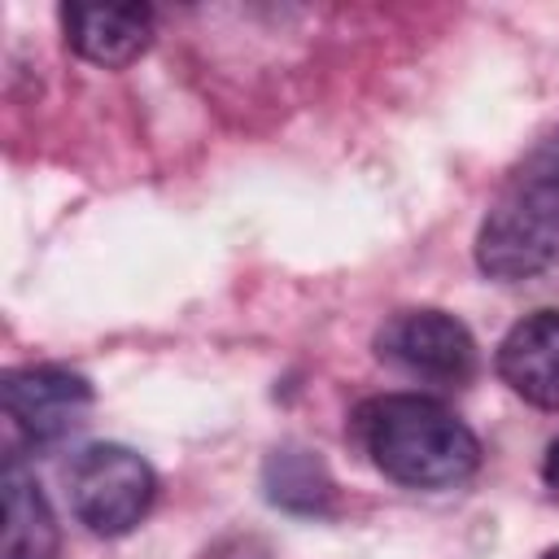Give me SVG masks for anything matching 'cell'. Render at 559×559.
Listing matches in <instances>:
<instances>
[{
  "instance_id": "1",
  "label": "cell",
  "mask_w": 559,
  "mask_h": 559,
  "mask_svg": "<svg viewBox=\"0 0 559 559\" xmlns=\"http://www.w3.org/2000/svg\"><path fill=\"white\" fill-rule=\"evenodd\" d=\"M354 437L376 472L406 489H450L480 467L476 432L424 393L367 397L354 411Z\"/></svg>"
},
{
  "instance_id": "2",
  "label": "cell",
  "mask_w": 559,
  "mask_h": 559,
  "mask_svg": "<svg viewBox=\"0 0 559 559\" xmlns=\"http://www.w3.org/2000/svg\"><path fill=\"white\" fill-rule=\"evenodd\" d=\"M476 266L507 284L559 266V127L507 170L476 231Z\"/></svg>"
},
{
  "instance_id": "3",
  "label": "cell",
  "mask_w": 559,
  "mask_h": 559,
  "mask_svg": "<svg viewBox=\"0 0 559 559\" xmlns=\"http://www.w3.org/2000/svg\"><path fill=\"white\" fill-rule=\"evenodd\" d=\"M157 498V476L144 454L118 441H96L70 463V507L96 537L131 533Z\"/></svg>"
},
{
  "instance_id": "4",
  "label": "cell",
  "mask_w": 559,
  "mask_h": 559,
  "mask_svg": "<svg viewBox=\"0 0 559 559\" xmlns=\"http://www.w3.org/2000/svg\"><path fill=\"white\" fill-rule=\"evenodd\" d=\"M376 354L406 371L411 380L424 384H445L459 389L476 376V341L463 328V319L432 310V306H415V310H397L380 323L376 332Z\"/></svg>"
},
{
  "instance_id": "5",
  "label": "cell",
  "mask_w": 559,
  "mask_h": 559,
  "mask_svg": "<svg viewBox=\"0 0 559 559\" xmlns=\"http://www.w3.org/2000/svg\"><path fill=\"white\" fill-rule=\"evenodd\" d=\"M0 406H4V419L31 445H57L87 424L92 384L87 376L57 362L13 367L0 376Z\"/></svg>"
},
{
  "instance_id": "6",
  "label": "cell",
  "mask_w": 559,
  "mask_h": 559,
  "mask_svg": "<svg viewBox=\"0 0 559 559\" xmlns=\"http://www.w3.org/2000/svg\"><path fill=\"white\" fill-rule=\"evenodd\" d=\"M502 384L528 406L559 411V306L524 314L493 354Z\"/></svg>"
},
{
  "instance_id": "7",
  "label": "cell",
  "mask_w": 559,
  "mask_h": 559,
  "mask_svg": "<svg viewBox=\"0 0 559 559\" xmlns=\"http://www.w3.org/2000/svg\"><path fill=\"white\" fill-rule=\"evenodd\" d=\"M66 44L105 70H122L153 44V9L148 4H61Z\"/></svg>"
},
{
  "instance_id": "8",
  "label": "cell",
  "mask_w": 559,
  "mask_h": 559,
  "mask_svg": "<svg viewBox=\"0 0 559 559\" xmlns=\"http://www.w3.org/2000/svg\"><path fill=\"white\" fill-rule=\"evenodd\" d=\"M0 493H4V546H0V559H57L61 555L57 515H52L39 480L22 467L17 454L4 459Z\"/></svg>"
},
{
  "instance_id": "9",
  "label": "cell",
  "mask_w": 559,
  "mask_h": 559,
  "mask_svg": "<svg viewBox=\"0 0 559 559\" xmlns=\"http://www.w3.org/2000/svg\"><path fill=\"white\" fill-rule=\"evenodd\" d=\"M266 502L293 515H328L336 502V480L328 463L306 445H275L262 463Z\"/></svg>"
},
{
  "instance_id": "10",
  "label": "cell",
  "mask_w": 559,
  "mask_h": 559,
  "mask_svg": "<svg viewBox=\"0 0 559 559\" xmlns=\"http://www.w3.org/2000/svg\"><path fill=\"white\" fill-rule=\"evenodd\" d=\"M542 476H546V485H555V489H559V437L546 445V463H542Z\"/></svg>"
},
{
  "instance_id": "11",
  "label": "cell",
  "mask_w": 559,
  "mask_h": 559,
  "mask_svg": "<svg viewBox=\"0 0 559 559\" xmlns=\"http://www.w3.org/2000/svg\"><path fill=\"white\" fill-rule=\"evenodd\" d=\"M542 559H559V546H555V550H546V555H542Z\"/></svg>"
}]
</instances>
